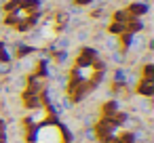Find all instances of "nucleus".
Segmentation results:
<instances>
[{
  "label": "nucleus",
  "instance_id": "nucleus-1",
  "mask_svg": "<svg viewBox=\"0 0 154 143\" xmlns=\"http://www.w3.org/2000/svg\"><path fill=\"white\" fill-rule=\"evenodd\" d=\"M131 49L135 51V49H143V36H133V40H131Z\"/></svg>",
  "mask_w": 154,
  "mask_h": 143
},
{
  "label": "nucleus",
  "instance_id": "nucleus-2",
  "mask_svg": "<svg viewBox=\"0 0 154 143\" xmlns=\"http://www.w3.org/2000/svg\"><path fill=\"white\" fill-rule=\"evenodd\" d=\"M89 34H91V32H89L87 28H82V30H78V40H87V38H89Z\"/></svg>",
  "mask_w": 154,
  "mask_h": 143
},
{
  "label": "nucleus",
  "instance_id": "nucleus-3",
  "mask_svg": "<svg viewBox=\"0 0 154 143\" xmlns=\"http://www.w3.org/2000/svg\"><path fill=\"white\" fill-rule=\"evenodd\" d=\"M116 44H118L116 38H114V36H108V46H110V49H116Z\"/></svg>",
  "mask_w": 154,
  "mask_h": 143
},
{
  "label": "nucleus",
  "instance_id": "nucleus-4",
  "mask_svg": "<svg viewBox=\"0 0 154 143\" xmlns=\"http://www.w3.org/2000/svg\"><path fill=\"white\" fill-rule=\"evenodd\" d=\"M112 59H114L116 63H120V61H122V55H118V51H114V55H112Z\"/></svg>",
  "mask_w": 154,
  "mask_h": 143
}]
</instances>
